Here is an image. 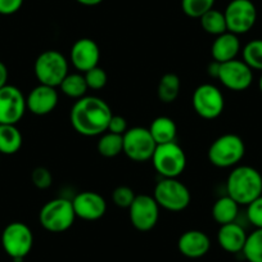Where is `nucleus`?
<instances>
[{
  "label": "nucleus",
  "mask_w": 262,
  "mask_h": 262,
  "mask_svg": "<svg viewBox=\"0 0 262 262\" xmlns=\"http://www.w3.org/2000/svg\"><path fill=\"white\" fill-rule=\"evenodd\" d=\"M113 113L110 104L102 98H80L70 112L72 127L82 137H100L108 128Z\"/></svg>",
  "instance_id": "1"
},
{
  "label": "nucleus",
  "mask_w": 262,
  "mask_h": 262,
  "mask_svg": "<svg viewBox=\"0 0 262 262\" xmlns=\"http://www.w3.org/2000/svg\"><path fill=\"white\" fill-rule=\"evenodd\" d=\"M226 193L239 206H248L262 195L261 172L252 166H235L226 180Z\"/></svg>",
  "instance_id": "2"
},
{
  "label": "nucleus",
  "mask_w": 262,
  "mask_h": 262,
  "mask_svg": "<svg viewBox=\"0 0 262 262\" xmlns=\"http://www.w3.org/2000/svg\"><path fill=\"white\" fill-rule=\"evenodd\" d=\"M246 155V144L236 134L219 137L208 148V161L219 168L235 167Z\"/></svg>",
  "instance_id": "3"
},
{
  "label": "nucleus",
  "mask_w": 262,
  "mask_h": 262,
  "mask_svg": "<svg viewBox=\"0 0 262 262\" xmlns=\"http://www.w3.org/2000/svg\"><path fill=\"white\" fill-rule=\"evenodd\" d=\"M76 220L72 201L67 198H54L41 207L39 221L42 228L50 233L67 231Z\"/></svg>",
  "instance_id": "4"
},
{
  "label": "nucleus",
  "mask_w": 262,
  "mask_h": 262,
  "mask_svg": "<svg viewBox=\"0 0 262 262\" xmlns=\"http://www.w3.org/2000/svg\"><path fill=\"white\" fill-rule=\"evenodd\" d=\"M34 72L37 81L48 86L59 88L69 72V60L58 50H47L36 58Z\"/></svg>",
  "instance_id": "5"
},
{
  "label": "nucleus",
  "mask_w": 262,
  "mask_h": 262,
  "mask_svg": "<svg viewBox=\"0 0 262 262\" xmlns=\"http://www.w3.org/2000/svg\"><path fill=\"white\" fill-rule=\"evenodd\" d=\"M153 198L161 208L170 212L184 211L191 201L189 189L178 179H161L153 191Z\"/></svg>",
  "instance_id": "6"
},
{
  "label": "nucleus",
  "mask_w": 262,
  "mask_h": 262,
  "mask_svg": "<svg viewBox=\"0 0 262 262\" xmlns=\"http://www.w3.org/2000/svg\"><path fill=\"white\" fill-rule=\"evenodd\" d=\"M150 161L162 179H178L186 167L185 152L176 142L157 145Z\"/></svg>",
  "instance_id": "7"
},
{
  "label": "nucleus",
  "mask_w": 262,
  "mask_h": 262,
  "mask_svg": "<svg viewBox=\"0 0 262 262\" xmlns=\"http://www.w3.org/2000/svg\"><path fill=\"white\" fill-rule=\"evenodd\" d=\"M2 246L13 262H22L31 252L34 246V234L25 223L14 221L8 224L2 233Z\"/></svg>",
  "instance_id": "8"
},
{
  "label": "nucleus",
  "mask_w": 262,
  "mask_h": 262,
  "mask_svg": "<svg viewBox=\"0 0 262 262\" xmlns=\"http://www.w3.org/2000/svg\"><path fill=\"white\" fill-rule=\"evenodd\" d=\"M122 138V153H125L126 157L134 162H147L152 160L157 144L148 128L135 126L128 128Z\"/></svg>",
  "instance_id": "9"
},
{
  "label": "nucleus",
  "mask_w": 262,
  "mask_h": 262,
  "mask_svg": "<svg viewBox=\"0 0 262 262\" xmlns=\"http://www.w3.org/2000/svg\"><path fill=\"white\" fill-rule=\"evenodd\" d=\"M191 104L200 117L205 120H215L224 112L225 97L215 85L202 84L194 90Z\"/></svg>",
  "instance_id": "10"
},
{
  "label": "nucleus",
  "mask_w": 262,
  "mask_h": 262,
  "mask_svg": "<svg viewBox=\"0 0 262 262\" xmlns=\"http://www.w3.org/2000/svg\"><path fill=\"white\" fill-rule=\"evenodd\" d=\"M224 16L228 31L239 36L253 29L257 21V8L252 0H231Z\"/></svg>",
  "instance_id": "11"
},
{
  "label": "nucleus",
  "mask_w": 262,
  "mask_h": 262,
  "mask_svg": "<svg viewBox=\"0 0 262 262\" xmlns=\"http://www.w3.org/2000/svg\"><path fill=\"white\" fill-rule=\"evenodd\" d=\"M160 208L153 195L139 194L128 207L131 225L139 231L152 230L160 219Z\"/></svg>",
  "instance_id": "12"
},
{
  "label": "nucleus",
  "mask_w": 262,
  "mask_h": 262,
  "mask_svg": "<svg viewBox=\"0 0 262 262\" xmlns=\"http://www.w3.org/2000/svg\"><path fill=\"white\" fill-rule=\"evenodd\" d=\"M217 80L231 92H244L253 82V70L243 59L220 63Z\"/></svg>",
  "instance_id": "13"
},
{
  "label": "nucleus",
  "mask_w": 262,
  "mask_h": 262,
  "mask_svg": "<svg viewBox=\"0 0 262 262\" xmlns=\"http://www.w3.org/2000/svg\"><path fill=\"white\" fill-rule=\"evenodd\" d=\"M27 111L26 97L14 85L0 89V125H17Z\"/></svg>",
  "instance_id": "14"
},
{
  "label": "nucleus",
  "mask_w": 262,
  "mask_h": 262,
  "mask_svg": "<svg viewBox=\"0 0 262 262\" xmlns=\"http://www.w3.org/2000/svg\"><path fill=\"white\" fill-rule=\"evenodd\" d=\"M76 217L85 221H97L105 215L107 202L97 191H81L72 200Z\"/></svg>",
  "instance_id": "15"
},
{
  "label": "nucleus",
  "mask_w": 262,
  "mask_h": 262,
  "mask_svg": "<svg viewBox=\"0 0 262 262\" xmlns=\"http://www.w3.org/2000/svg\"><path fill=\"white\" fill-rule=\"evenodd\" d=\"M100 59V49L97 42L89 37H82L75 41L70 53L72 66L81 74L97 67Z\"/></svg>",
  "instance_id": "16"
},
{
  "label": "nucleus",
  "mask_w": 262,
  "mask_h": 262,
  "mask_svg": "<svg viewBox=\"0 0 262 262\" xmlns=\"http://www.w3.org/2000/svg\"><path fill=\"white\" fill-rule=\"evenodd\" d=\"M59 102L57 88L39 84L26 97L27 111L35 116H47L55 110Z\"/></svg>",
  "instance_id": "17"
},
{
  "label": "nucleus",
  "mask_w": 262,
  "mask_h": 262,
  "mask_svg": "<svg viewBox=\"0 0 262 262\" xmlns=\"http://www.w3.org/2000/svg\"><path fill=\"white\" fill-rule=\"evenodd\" d=\"M178 248L179 252L188 258H201L210 251L211 241L205 231L188 230L179 238Z\"/></svg>",
  "instance_id": "18"
},
{
  "label": "nucleus",
  "mask_w": 262,
  "mask_h": 262,
  "mask_svg": "<svg viewBox=\"0 0 262 262\" xmlns=\"http://www.w3.org/2000/svg\"><path fill=\"white\" fill-rule=\"evenodd\" d=\"M247 236L248 234L246 233L243 226L235 221L220 226L217 233V243L228 253H242Z\"/></svg>",
  "instance_id": "19"
},
{
  "label": "nucleus",
  "mask_w": 262,
  "mask_h": 262,
  "mask_svg": "<svg viewBox=\"0 0 262 262\" xmlns=\"http://www.w3.org/2000/svg\"><path fill=\"white\" fill-rule=\"evenodd\" d=\"M241 50L242 45L238 35L226 31L216 36V39L213 40L212 47H211V55L216 62L225 63L236 59Z\"/></svg>",
  "instance_id": "20"
},
{
  "label": "nucleus",
  "mask_w": 262,
  "mask_h": 262,
  "mask_svg": "<svg viewBox=\"0 0 262 262\" xmlns=\"http://www.w3.org/2000/svg\"><path fill=\"white\" fill-rule=\"evenodd\" d=\"M148 130L157 145L175 142L176 135H178V127H176L175 121L166 116H160V117L155 118Z\"/></svg>",
  "instance_id": "21"
},
{
  "label": "nucleus",
  "mask_w": 262,
  "mask_h": 262,
  "mask_svg": "<svg viewBox=\"0 0 262 262\" xmlns=\"http://www.w3.org/2000/svg\"><path fill=\"white\" fill-rule=\"evenodd\" d=\"M211 213H212L213 220L220 226L235 223L239 215V205L226 194L213 203Z\"/></svg>",
  "instance_id": "22"
},
{
  "label": "nucleus",
  "mask_w": 262,
  "mask_h": 262,
  "mask_svg": "<svg viewBox=\"0 0 262 262\" xmlns=\"http://www.w3.org/2000/svg\"><path fill=\"white\" fill-rule=\"evenodd\" d=\"M24 138L17 125H0V153L16 155L22 147Z\"/></svg>",
  "instance_id": "23"
},
{
  "label": "nucleus",
  "mask_w": 262,
  "mask_h": 262,
  "mask_svg": "<svg viewBox=\"0 0 262 262\" xmlns=\"http://www.w3.org/2000/svg\"><path fill=\"white\" fill-rule=\"evenodd\" d=\"M181 81L179 79L178 75L175 74H165L160 79L157 88V95L158 99L162 103H172L178 99L179 94H180Z\"/></svg>",
  "instance_id": "24"
},
{
  "label": "nucleus",
  "mask_w": 262,
  "mask_h": 262,
  "mask_svg": "<svg viewBox=\"0 0 262 262\" xmlns=\"http://www.w3.org/2000/svg\"><path fill=\"white\" fill-rule=\"evenodd\" d=\"M59 89L66 97L77 100L86 95V92L89 90V88H88L84 74L76 72V74L67 75L64 77V80L62 81V84L59 85Z\"/></svg>",
  "instance_id": "25"
},
{
  "label": "nucleus",
  "mask_w": 262,
  "mask_h": 262,
  "mask_svg": "<svg viewBox=\"0 0 262 262\" xmlns=\"http://www.w3.org/2000/svg\"><path fill=\"white\" fill-rule=\"evenodd\" d=\"M97 149L100 156L105 158H113L121 155L123 150V138L122 135L112 134L110 131H105L100 135L98 140Z\"/></svg>",
  "instance_id": "26"
},
{
  "label": "nucleus",
  "mask_w": 262,
  "mask_h": 262,
  "mask_svg": "<svg viewBox=\"0 0 262 262\" xmlns=\"http://www.w3.org/2000/svg\"><path fill=\"white\" fill-rule=\"evenodd\" d=\"M201 26L205 30L207 34L213 35V36H219V35L224 34V32L228 31V27H226V21L225 16H224V12L217 11V9H211L207 13L203 14L200 18Z\"/></svg>",
  "instance_id": "27"
},
{
  "label": "nucleus",
  "mask_w": 262,
  "mask_h": 262,
  "mask_svg": "<svg viewBox=\"0 0 262 262\" xmlns=\"http://www.w3.org/2000/svg\"><path fill=\"white\" fill-rule=\"evenodd\" d=\"M242 253L248 262H262V229L248 234Z\"/></svg>",
  "instance_id": "28"
},
{
  "label": "nucleus",
  "mask_w": 262,
  "mask_h": 262,
  "mask_svg": "<svg viewBox=\"0 0 262 262\" xmlns=\"http://www.w3.org/2000/svg\"><path fill=\"white\" fill-rule=\"evenodd\" d=\"M242 57L252 70L262 72V39L251 40L242 49Z\"/></svg>",
  "instance_id": "29"
},
{
  "label": "nucleus",
  "mask_w": 262,
  "mask_h": 262,
  "mask_svg": "<svg viewBox=\"0 0 262 262\" xmlns=\"http://www.w3.org/2000/svg\"><path fill=\"white\" fill-rule=\"evenodd\" d=\"M216 0H181V9L190 18H198L213 9Z\"/></svg>",
  "instance_id": "30"
},
{
  "label": "nucleus",
  "mask_w": 262,
  "mask_h": 262,
  "mask_svg": "<svg viewBox=\"0 0 262 262\" xmlns=\"http://www.w3.org/2000/svg\"><path fill=\"white\" fill-rule=\"evenodd\" d=\"M135 191L130 188V186L126 185H120L113 190L112 193V201L115 203V206L120 208H127L131 206V203L134 202Z\"/></svg>",
  "instance_id": "31"
},
{
  "label": "nucleus",
  "mask_w": 262,
  "mask_h": 262,
  "mask_svg": "<svg viewBox=\"0 0 262 262\" xmlns=\"http://www.w3.org/2000/svg\"><path fill=\"white\" fill-rule=\"evenodd\" d=\"M85 80H86L88 88L92 90H100L107 85L108 75L102 67L97 66L94 69L89 70L84 74Z\"/></svg>",
  "instance_id": "32"
},
{
  "label": "nucleus",
  "mask_w": 262,
  "mask_h": 262,
  "mask_svg": "<svg viewBox=\"0 0 262 262\" xmlns=\"http://www.w3.org/2000/svg\"><path fill=\"white\" fill-rule=\"evenodd\" d=\"M31 180L32 184H34L37 189L44 190V189H48L53 184V176L52 172H50L47 167L40 166V167L34 168V171H32L31 173Z\"/></svg>",
  "instance_id": "33"
},
{
  "label": "nucleus",
  "mask_w": 262,
  "mask_h": 262,
  "mask_svg": "<svg viewBox=\"0 0 262 262\" xmlns=\"http://www.w3.org/2000/svg\"><path fill=\"white\" fill-rule=\"evenodd\" d=\"M247 217L256 229H262V195L247 206Z\"/></svg>",
  "instance_id": "34"
},
{
  "label": "nucleus",
  "mask_w": 262,
  "mask_h": 262,
  "mask_svg": "<svg viewBox=\"0 0 262 262\" xmlns=\"http://www.w3.org/2000/svg\"><path fill=\"white\" fill-rule=\"evenodd\" d=\"M127 130L128 127H127V121H126V118L122 117V116L113 115L112 118H111L110 123H108L107 131H110V133H112V134L123 135Z\"/></svg>",
  "instance_id": "35"
},
{
  "label": "nucleus",
  "mask_w": 262,
  "mask_h": 262,
  "mask_svg": "<svg viewBox=\"0 0 262 262\" xmlns=\"http://www.w3.org/2000/svg\"><path fill=\"white\" fill-rule=\"evenodd\" d=\"M24 6V0H0V14L12 16Z\"/></svg>",
  "instance_id": "36"
},
{
  "label": "nucleus",
  "mask_w": 262,
  "mask_h": 262,
  "mask_svg": "<svg viewBox=\"0 0 262 262\" xmlns=\"http://www.w3.org/2000/svg\"><path fill=\"white\" fill-rule=\"evenodd\" d=\"M8 69H7V66L0 60V89L6 86V85H8Z\"/></svg>",
  "instance_id": "37"
},
{
  "label": "nucleus",
  "mask_w": 262,
  "mask_h": 262,
  "mask_svg": "<svg viewBox=\"0 0 262 262\" xmlns=\"http://www.w3.org/2000/svg\"><path fill=\"white\" fill-rule=\"evenodd\" d=\"M219 69H220V63L216 62V60H212V62L210 63V66H208V74H210V76L217 79Z\"/></svg>",
  "instance_id": "38"
},
{
  "label": "nucleus",
  "mask_w": 262,
  "mask_h": 262,
  "mask_svg": "<svg viewBox=\"0 0 262 262\" xmlns=\"http://www.w3.org/2000/svg\"><path fill=\"white\" fill-rule=\"evenodd\" d=\"M76 2L79 4H81V6H85V7H95V6H99L103 0H76Z\"/></svg>",
  "instance_id": "39"
},
{
  "label": "nucleus",
  "mask_w": 262,
  "mask_h": 262,
  "mask_svg": "<svg viewBox=\"0 0 262 262\" xmlns=\"http://www.w3.org/2000/svg\"><path fill=\"white\" fill-rule=\"evenodd\" d=\"M258 89H259V92L262 93V74H261V76H259V80H258Z\"/></svg>",
  "instance_id": "40"
}]
</instances>
